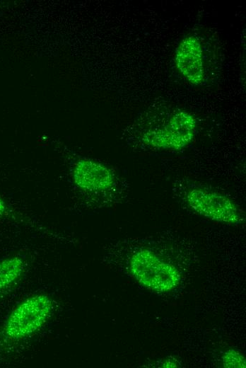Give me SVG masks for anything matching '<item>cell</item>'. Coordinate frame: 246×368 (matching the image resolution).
<instances>
[{"label":"cell","instance_id":"1","mask_svg":"<svg viewBox=\"0 0 246 368\" xmlns=\"http://www.w3.org/2000/svg\"><path fill=\"white\" fill-rule=\"evenodd\" d=\"M69 178L74 195L88 206L103 207L122 200L129 185L112 166L79 158L69 166Z\"/></svg>","mask_w":246,"mask_h":368},{"label":"cell","instance_id":"2","mask_svg":"<svg viewBox=\"0 0 246 368\" xmlns=\"http://www.w3.org/2000/svg\"><path fill=\"white\" fill-rule=\"evenodd\" d=\"M173 190L189 207L204 217L230 224L242 221L237 205L224 194L189 183L177 184Z\"/></svg>","mask_w":246,"mask_h":368},{"label":"cell","instance_id":"3","mask_svg":"<svg viewBox=\"0 0 246 368\" xmlns=\"http://www.w3.org/2000/svg\"><path fill=\"white\" fill-rule=\"evenodd\" d=\"M197 125L192 114L174 110L160 123L144 131L140 139L142 144L153 150H180L193 140Z\"/></svg>","mask_w":246,"mask_h":368},{"label":"cell","instance_id":"4","mask_svg":"<svg viewBox=\"0 0 246 368\" xmlns=\"http://www.w3.org/2000/svg\"><path fill=\"white\" fill-rule=\"evenodd\" d=\"M128 265L131 274L141 284L156 292L170 291L180 280L174 265L145 248L131 252Z\"/></svg>","mask_w":246,"mask_h":368},{"label":"cell","instance_id":"5","mask_svg":"<svg viewBox=\"0 0 246 368\" xmlns=\"http://www.w3.org/2000/svg\"><path fill=\"white\" fill-rule=\"evenodd\" d=\"M54 303L46 294L33 295L19 304L8 316L4 327L5 335L19 340L38 331L52 314Z\"/></svg>","mask_w":246,"mask_h":368},{"label":"cell","instance_id":"6","mask_svg":"<svg viewBox=\"0 0 246 368\" xmlns=\"http://www.w3.org/2000/svg\"><path fill=\"white\" fill-rule=\"evenodd\" d=\"M175 67L190 84L199 85L204 79L203 50L199 40L194 35L184 37L175 54Z\"/></svg>","mask_w":246,"mask_h":368},{"label":"cell","instance_id":"7","mask_svg":"<svg viewBox=\"0 0 246 368\" xmlns=\"http://www.w3.org/2000/svg\"><path fill=\"white\" fill-rule=\"evenodd\" d=\"M25 269V262L19 256H11L0 261V292L18 280Z\"/></svg>","mask_w":246,"mask_h":368},{"label":"cell","instance_id":"8","mask_svg":"<svg viewBox=\"0 0 246 368\" xmlns=\"http://www.w3.org/2000/svg\"><path fill=\"white\" fill-rule=\"evenodd\" d=\"M223 364L224 367L245 368L246 362L245 357L234 350H229L223 356Z\"/></svg>","mask_w":246,"mask_h":368},{"label":"cell","instance_id":"9","mask_svg":"<svg viewBox=\"0 0 246 368\" xmlns=\"http://www.w3.org/2000/svg\"><path fill=\"white\" fill-rule=\"evenodd\" d=\"M8 211V206L5 201L0 196V217L5 215Z\"/></svg>","mask_w":246,"mask_h":368}]
</instances>
